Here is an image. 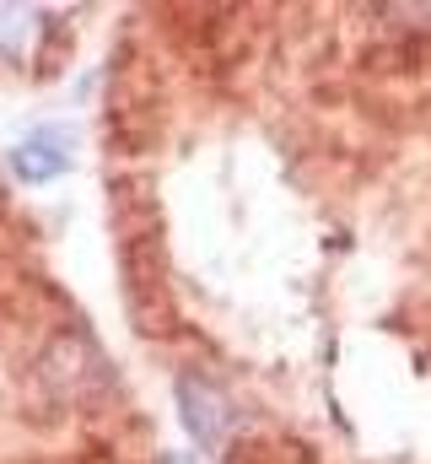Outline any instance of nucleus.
Returning a JSON list of instances; mask_svg holds the SVG:
<instances>
[{"instance_id":"3","label":"nucleus","mask_w":431,"mask_h":464,"mask_svg":"<svg viewBox=\"0 0 431 464\" xmlns=\"http://www.w3.org/2000/svg\"><path fill=\"white\" fill-rule=\"evenodd\" d=\"M162 464H200V459H195V454H168Z\"/></svg>"},{"instance_id":"2","label":"nucleus","mask_w":431,"mask_h":464,"mask_svg":"<svg viewBox=\"0 0 431 464\" xmlns=\"http://www.w3.org/2000/svg\"><path fill=\"white\" fill-rule=\"evenodd\" d=\"M71 162H76V135L65 124H33L11 146V173L22 184H54L60 173H71Z\"/></svg>"},{"instance_id":"1","label":"nucleus","mask_w":431,"mask_h":464,"mask_svg":"<svg viewBox=\"0 0 431 464\" xmlns=\"http://www.w3.org/2000/svg\"><path fill=\"white\" fill-rule=\"evenodd\" d=\"M173 394H178V416H184L189 438L200 443V454H221L226 438H232V427H237L232 394H226L216 378H206V372H178Z\"/></svg>"}]
</instances>
